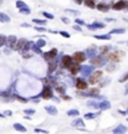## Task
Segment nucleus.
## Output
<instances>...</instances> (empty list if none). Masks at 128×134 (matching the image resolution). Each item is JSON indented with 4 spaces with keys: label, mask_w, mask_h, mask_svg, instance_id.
<instances>
[{
    "label": "nucleus",
    "mask_w": 128,
    "mask_h": 134,
    "mask_svg": "<svg viewBox=\"0 0 128 134\" xmlns=\"http://www.w3.org/2000/svg\"><path fill=\"white\" fill-rule=\"evenodd\" d=\"M35 29H36L37 31H42V32H44V31H46L45 26H37V27H35Z\"/></svg>",
    "instance_id": "nucleus-48"
},
{
    "label": "nucleus",
    "mask_w": 128,
    "mask_h": 134,
    "mask_svg": "<svg viewBox=\"0 0 128 134\" xmlns=\"http://www.w3.org/2000/svg\"><path fill=\"white\" fill-rule=\"evenodd\" d=\"M24 113H25V115H34V114H35V109H32V108H28V109L24 110Z\"/></svg>",
    "instance_id": "nucleus-37"
},
{
    "label": "nucleus",
    "mask_w": 128,
    "mask_h": 134,
    "mask_svg": "<svg viewBox=\"0 0 128 134\" xmlns=\"http://www.w3.org/2000/svg\"><path fill=\"white\" fill-rule=\"evenodd\" d=\"M32 23H35V24L39 25V26H45V25L47 24V21H46L45 19H32Z\"/></svg>",
    "instance_id": "nucleus-25"
},
{
    "label": "nucleus",
    "mask_w": 128,
    "mask_h": 134,
    "mask_svg": "<svg viewBox=\"0 0 128 134\" xmlns=\"http://www.w3.org/2000/svg\"><path fill=\"white\" fill-rule=\"evenodd\" d=\"M68 71H70V73H71V75H76V73L81 72V63L73 62V63L71 65V67L68 68Z\"/></svg>",
    "instance_id": "nucleus-13"
},
{
    "label": "nucleus",
    "mask_w": 128,
    "mask_h": 134,
    "mask_svg": "<svg viewBox=\"0 0 128 134\" xmlns=\"http://www.w3.org/2000/svg\"><path fill=\"white\" fill-rule=\"evenodd\" d=\"M83 1H85V0H75V3H76V4H82Z\"/></svg>",
    "instance_id": "nucleus-55"
},
{
    "label": "nucleus",
    "mask_w": 128,
    "mask_h": 134,
    "mask_svg": "<svg viewBox=\"0 0 128 134\" xmlns=\"http://www.w3.org/2000/svg\"><path fill=\"white\" fill-rule=\"evenodd\" d=\"M124 94H128V88H126V92H124Z\"/></svg>",
    "instance_id": "nucleus-59"
},
{
    "label": "nucleus",
    "mask_w": 128,
    "mask_h": 134,
    "mask_svg": "<svg viewBox=\"0 0 128 134\" xmlns=\"http://www.w3.org/2000/svg\"><path fill=\"white\" fill-rule=\"evenodd\" d=\"M87 107H91V108L97 109V108L99 107V103H97V102H95V101H90V102H87Z\"/></svg>",
    "instance_id": "nucleus-32"
},
{
    "label": "nucleus",
    "mask_w": 128,
    "mask_h": 134,
    "mask_svg": "<svg viewBox=\"0 0 128 134\" xmlns=\"http://www.w3.org/2000/svg\"><path fill=\"white\" fill-rule=\"evenodd\" d=\"M45 110L50 114V115H56L57 114V108L55 106H46L45 107Z\"/></svg>",
    "instance_id": "nucleus-20"
},
{
    "label": "nucleus",
    "mask_w": 128,
    "mask_h": 134,
    "mask_svg": "<svg viewBox=\"0 0 128 134\" xmlns=\"http://www.w3.org/2000/svg\"><path fill=\"white\" fill-rule=\"evenodd\" d=\"M106 20H107V21H116V19H112V18H107Z\"/></svg>",
    "instance_id": "nucleus-56"
},
{
    "label": "nucleus",
    "mask_w": 128,
    "mask_h": 134,
    "mask_svg": "<svg viewBox=\"0 0 128 134\" xmlns=\"http://www.w3.org/2000/svg\"><path fill=\"white\" fill-rule=\"evenodd\" d=\"M77 25H80V26H83L85 25V21L82 20V19H76V21H75Z\"/></svg>",
    "instance_id": "nucleus-46"
},
{
    "label": "nucleus",
    "mask_w": 128,
    "mask_h": 134,
    "mask_svg": "<svg viewBox=\"0 0 128 134\" xmlns=\"http://www.w3.org/2000/svg\"><path fill=\"white\" fill-rule=\"evenodd\" d=\"M34 132H35V133H42V134H49V133H50L49 130H45V129H40V128H36Z\"/></svg>",
    "instance_id": "nucleus-43"
},
{
    "label": "nucleus",
    "mask_w": 128,
    "mask_h": 134,
    "mask_svg": "<svg viewBox=\"0 0 128 134\" xmlns=\"http://www.w3.org/2000/svg\"><path fill=\"white\" fill-rule=\"evenodd\" d=\"M16 6H18V9H21V8H25V6H28L23 0H18L16 1Z\"/></svg>",
    "instance_id": "nucleus-40"
},
{
    "label": "nucleus",
    "mask_w": 128,
    "mask_h": 134,
    "mask_svg": "<svg viewBox=\"0 0 128 134\" xmlns=\"http://www.w3.org/2000/svg\"><path fill=\"white\" fill-rule=\"evenodd\" d=\"M41 14H42V15H44L46 19H49V20H54V18H55L52 14H50V13H46V11H42Z\"/></svg>",
    "instance_id": "nucleus-38"
},
{
    "label": "nucleus",
    "mask_w": 128,
    "mask_h": 134,
    "mask_svg": "<svg viewBox=\"0 0 128 134\" xmlns=\"http://www.w3.org/2000/svg\"><path fill=\"white\" fill-rule=\"evenodd\" d=\"M109 108H111V103H109L108 101L103 99L102 102H99V107H98V109H101V110H107V109H109Z\"/></svg>",
    "instance_id": "nucleus-19"
},
{
    "label": "nucleus",
    "mask_w": 128,
    "mask_h": 134,
    "mask_svg": "<svg viewBox=\"0 0 128 134\" xmlns=\"http://www.w3.org/2000/svg\"><path fill=\"white\" fill-rule=\"evenodd\" d=\"M127 122H128V119H127Z\"/></svg>",
    "instance_id": "nucleus-63"
},
{
    "label": "nucleus",
    "mask_w": 128,
    "mask_h": 134,
    "mask_svg": "<svg viewBox=\"0 0 128 134\" xmlns=\"http://www.w3.org/2000/svg\"><path fill=\"white\" fill-rule=\"evenodd\" d=\"M124 32H126V29H123V27H122V29H113V30H111V32H109V34H111V35H112V34L119 35V34H124Z\"/></svg>",
    "instance_id": "nucleus-30"
},
{
    "label": "nucleus",
    "mask_w": 128,
    "mask_h": 134,
    "mask_svg": "<svg viewBox=\"0 0 128 134\" xmlns=\"http://www.w3.org/2000/svg\"><path fill=\"white\" fill-rule=\"evenodd\" d=\"M57 49H51L50 51H47V52H44L42 54V56H44V58L47 61V62H50V61H54L55 58H56V56H57Z\"/></svg>",
    "instance_id": "nucleus-8"
},
{
    "label": "nucleus",
    "mask_w": 128,
    "mask_h": 134,
    "mask_svg": "<svg viewBox=\"0 0 128 134\" xmlns=\"http://www.w3.org/2000/svg\"><path fill=\"white\" fill-rule=\"evenodd\" d=\"M31 51H32V52H35V54H37V55H42L41 47H39L36 44H32V45H31Z\"/></svg>",
    "instance_id": "nucleus-26"
},
{
    "label": "nucleus",
    "mask_w": 128,
    "mask_h": 134,
    "mask_svg": "<svg viewBox=\"0 0 128 134\" xmlns=\"http://www.w3.org/2000/svg\"><path fill=\"white\" fill-rule=\"evenodd\" d=\"M26 44H28V40H26V39H20V40H18V42H16V45H15V50L21 51V50L25 47Z\"/></svg>",
    "instance_id": "nucleus-17"
},
{
    "label": "nucleus",
    "mask_w": 128,
    "mask_h": 134,
    "mask_svg": "<svg viewBox=\"0 0 128 134\" xmlns=\"http://www.w3.org/2000/svg\"><path fill=\"white\" fill-rule=\"evenodd\" d=\"M1 3H3V0H0V4H1Z\"/></svg>",
    "instance_id": "nucleus-60"
},
{
    "label": "nucleus",
    "mask_w": 128,
    "mask_h": 134,
    "mask_svg": "<svg viewBox=\"0 0 128 134\" xmlns=\"http://www.w3.org/2000/svg\"><path fill=\"white\" fill-rule=\"evenodd\" d=\"M61 21H62L64 24H70V19H68V18H65V16L61 18Z\"/></svg>",
    "instance_id": "nucleus-47"
},
{
    "label": "nucleus",
    "mask_w": 128,
    "mask_h": 134,
    "mask_svg": "<svg viewBox=\"0 0 128 134\" xmlns=\"http://www.w3.org/2000/svg\"><path fill=\"white\" fill-rule=\"evenodd\" d=\"M5 115H11L13 113H11V110H5V113H4Z\"/></svg>",
    "instance_id": "nucleus-54"
},
{
    "label": "nucleus",
    "mask_w": 128,
    "mask_h": 134,
    "mask_svg": "<svg viewBox=\"0 0 128 134\" xmlns=\"http://www.w3.org/2000/svg\"><path fill=\"white\" fill-rule=\"evenodd\" d=\"M85 52H86V55H87V57H88L90 60L97 56V52H96V50H95V46H93V47H90V49H88L87 51H85Z\"/></svg>",
    "instance_id": "nucleus-21"
},
{
    "label": "nucleus",
    "mask_w": 128,
    "mask_h": 134,
    "mask_svg": "<svg viewBox=\"0 0 128 134\" xmlns=\"http://www.w3.org/2000/svg\"><path fill=\"white\" fill-rule=\"evenodd\" d=\"M72 58H73L75 62H77V63H82V62H85V60L87 58V55H86V52L77 51V52H75V54L72 55Z\"/></svg>",
    "instance_id": "nucleus-9"
},
{
    "label": "nucleus",
    "mask_w": 128,
    "mask_h": 134,
    "mask_svg": "<svg viewBox=\"0 0 128 134\" xmlns=\"http://www.w3.org/2000/svg\"><path fill=\"white\" fill-rule=\"evenodd\" d=\"M59 34L61 35V36H64V37H66V39H70V34L67 32V31H59Z\"/></svg>",
    "instance_id": "nucleus-45"
},
{
    "label": "nucleus",
    "mask_w": 128,
    "mask_h": 134,
    "mask_svg": "<svg viewBox=\"0 0 128 134\" xmlns=\"http://www.w3.org/2000/svg\"><path fill=\"white\" fill-rule=\"evenodd\" d=\"M73 62L75 61H73L72 56H68V55H62L61 56V67L62 68H67L68 70Z\"/></svg>",
    "instance_id": "nucleus-5"
},
{
    "label": "nucleus",
    "mask_w": 128,
    "mask_h": 134,
    "mask_svg": "<svg viewBox=\"0 0 128 134\" xmlns=\"http://www.w3.org/2000/svg\"><path fill=\"white\" fill-rule=\"evenodd\" d=\"M78 114H80V112L77 109H70L67 112V115H70V117H77Z\"/></svg>",
    "instance_id": "nucleus-33"
},
{
    "label": "nucleus",
    "mask_w": 128,
    "mask_h": 134,
    "mask_svg": "<svg viewBox=\"0 0 128 134\" xmlns=\"http://www.w3.org/2000/svg\"><path fill=\"white\" fill-rule=\"evenodd\" d=\"M98 92L99 91L97 88H93V89H91L88 92H78V94L83 96V97H92V98H97V99H103V97H101Z\"/></svg>",
    "instance_id": "nucleus-7"
},
{
    "label": "nucleus",
    "mask_w": 128,
    "mask_h": 134,
    "mask_svg": "<svg viewBox=\"0 0 128 134\" xmlns=\"http://www.w3.org/2000/svg\"><path fill=\"white\" fill-rule=\"evenodd\" d=\"M127 127L126 125H123V124H119V125H117L114 129H113V134H124V133H127Z\"/></svg>",
    "instance_id": "nucleus-16"
},
{
    "label": "nucleus",
    "mask_w": 128,
    "mask_h": 134,
    "mask_svg": "<svg viewBox=\"0 0 128 134\" xmlns=\"http://www.w3.org/2000/svg\"><path fill=\"white\" fill-rule=\"evenodd\" d=\"M6 42H8V36H5V35H0V47L5 46Z\"/></svg>",
    "instance_id": "nucleus-29"
},
{
    "label": "nucleus",
    "mask_w": 128,
    "mask_h": 134,
    "mask_svg": "<svg viewBox=\"0 0 128 134\" xmlns=\"http://www.w3.org/2000/svg\"><path fill=\"white\" fill-rule=\"evenodd\" d=\"M72 127H78L80 129H83V128H85V122H83L81 118H78V119H76L75 122H72Z\"/></svg>",
    "instance_id": "nucleus-22"
},
{
    "label": "nucleus",
    "mask_w": 128,
    "mask_h": 134,
    "mask_svg": "<svg viewBox=\"0 0 128 134\" xmlns=\"http://www.w3.org/2000/svg\"><path fill=\"white\" fill-rule=\"evenodd\" d=\"M83 4H85L87 8H91V9H95V8L97 6V5L95 4V0H85Z\"/></svg>",
    "instance_id": "nucleus-27"
},
{
    "label": "nucleus",
    "mask_w": 128,
    "mask_h": 134,
    "mask_svg": "<svg viewBox=\"0 0 128 134\" xmlns=\"http://www.w3.org/2000/svg\"><path fill=\"white\" fill-rule=\"evenodd\" d=\"M62 99H65V101H70V99H71V97H68V96L64 94V96H62Z\"/></svg>",
    "instance_id": "nucleus-53"
},
{
    "label": "nucleus",
    "mask_w": 128,
    "mask_h": 134,
    "mask_svg": "<svg viewBox=\"0 0 128 134\" xmlns=\"http://www.w3.org/2000/svg\"><path fill=\"white\" fill-rule=\"evenodd\" d=\"M57 66H59V62H57L56 60H54V61H50V62H49V68H47V73H49V75L54 73V72L56 71Z\"/></svg>",
    "instance_id": "nucleus-15"
},
{
    "label": "nucleus",
    "mask_w": 128,
    "mask_h": 134,
    "mask_svg": "<svg viewBox=\"0 0 128 134\" xmlns=\"http://www.w3.org/2000/svg\"><path fill=\"white\" fill-rule=\"evenodd\" d=\"M75 84H76V88L78 89V91H83V89H87V87H88V82L83 78V77H81V78H77L76 80V82H75Z\"/></svg>",
    "instance_id": "nucleus-10"
},
{
    "label": "nucleus",
    "mask_w": 128,
    "mask_h": 134,
    "mask_svg": "<svg viewBox=\"0 0 128 134\" xmlns=\"http://www.w3.org/2000/svg\"><path fill=\"white\" fill-rule=\"evenodd\" d=\"M0 23H10V16L5 13H0Z\"/></svg>",
    "instance_id": "nucleus-24"
},
{
    "label": "nucleus",
    "mask_w": 128,
    "mask_h": 134,
    "mask_svg": "<svg viewBox=\"0 0 128 134\" xmlns=\"http://www.w3.org/2000/svg\"><path fill=\"white\" fill-rule=\"evenodd\" d=\"M0 96H1V93H0Z\"/></svg>",
    "instance_id": "nucleus-62"
},
{
    "label": "nucleus",
    "mask_w": 128,
    "mask_h": 134,
    "mask_svg": "<svg viewBox=\"0 0 128 134\" xmlns=\"http://www.w3.org/2000/svg\"><path fill=\"white\" fill-rule=\"evenodd\" d=\"M96 8H97V10H99V11H102V13H106V11L109 10L111 5H108V4H106V3H98Z\"/></svg>",
    "instance_id": "nucleus-18"
},
{
    "label": "nucleus",
    "mask_w": 128,
    "mask_h": 134,
    "mask_svg": "<svg viewBox=\"0 0 128 134\" xmlns=\"http://www.w3.org/2000/svg\"><path fill=\"white\" fill-rule=\"evenodd\" d=\"M127 80H128V72H126V73H124V75H123V76H122V77L119 78V81H118V82L123 83V82H126Z\"/></svg>",
    "instance_id": "nucleus-41"
},
{
    "label": "nucleus",
    "mask_w": 128,
    "mask_h": 134,
    "mask_svg": "<svg viewBox=\"0 0 128 134\" xmlns=\"http://www.w3.org/2000/svg\"><path fill=\"white\" fill-rule=\"evenodd\" d=\"M107 63V60L103 57V55H97L96 57L91 58V65H93L95 67H102Z\"/></svg>",
    "instance_id": "nucleus-2"
},
{
    "label": "nucleus",
    "mask_w": 128,
    "mask_h": 134,
    "mask_svg": "<svg viewBox=\"0 0 128 134\" xmlns=\"http://www.w3.org/2000/svg\"><path fill=\"white\" fill-rule=\"evenodd\" d=\"M98 115V113H86L85 114V119H93Z\"/></svg>",
    "instance_id": "nucleus-35"
},
{
    "label": "nucleus",
    "mask_w": 128,
    "mask_h": 134,
    "mask_svg": "<svg viewBox=\"0 0 128 134\" xmlns=\"http://www.w3.org/2000/svg\"><path fill=\"white\" fill-rule=\"evenodd\" d=\"M116 68V66L114 65H108V67H107V70L108 71H112V70H114Z\"/></svg>",
    "instance_id": "nucleus-50"
},
{
    "label": "nucleus",
    "mask_w": 128,
    "mask_h": 134,
    "mask_svg": "<svg viewBox=\"0 0 128 134\" xmlns=\"http://www.w3.org/2000/svg\"><path fill=\"white\" fill-rule=\"evenodd\" d=\"M55 91H56L59 94H61V96H64V94L66 93L65 87H61V86H56V87H55Z\"/></svg>",
    "instance_id": "nucleus-31"
},
{
    "label": "nucleus",
    "mask_w": 128,
    "mask_h": 134,
    "mask_svg": "<svg viewBox=\"0 0 128 134\" xmlns=\"http://www.w3.org/2000/svg\"><path fill=\"white\" fill-rule=\"evenodd\" d=\"M14 129L15 130H18V132H21V133H26V127H24L23 124H20V123H15L14 124Z\"/></svg>",
    "instance_id": "nucleus-23"
},
{
    "label": "nucleus",
    "mask_w": 128,
    "mask_h": 134,
    "mask_svg": "<svg viewBox=\"0 0 128 134\" xmlns=\"http://www.w3.org/2000/svg\"><path fill=\"white\" fill-rule=\"evenodd\" d=\"M109 50H111V47H109V46H102V47L99 49L101 55H106V54H108V52H109Z\"/></svg>",
    "instance_id": "nucleus-34"
},
{
    "label": "nucleus",
    "mask_w": 128,
    "mask_h": 134,
    "mask_svg": "<svg viewBox=\"0 0 128 134\" xmlns=\"http://www.w3.org/2000/svg\"><path fill=\"white\" fill-rule=\"evenodd\" d=\"M118 113L122 114V115H126L127 114V110H122V109H118Z\"/></svg>",
    "instance_id": "nucleus-51"
},
{
    "label": "nucleus",
    "mask_w": 128,
    "mask_h": 134,
    "mask_svg": "<svg viewBox=\"0 0 128 134\" xmlns=\"http://www.w3.org/2000/svg\"><path fill=\"white\" fill-rule=\"evenodd\" d=\"M5 54H6V55L10 54V47H9V49H5Z\"/></svg>",
    "instance_id": "nucleus-57"
},
{
    "label": "nucleus",
    "mask_w": 128,
    "mask_h": 134,
    "mask_svg": "<svg viewBox=\"0 0 128 134\" xmlns=\"http://www.w3.org/2000/svg\"><path fill=\"white\" fill-rule=\"evenodd\" d=\"M20 10V13L21 14H25V15H29L31 11H30V8L29 6H25V8H21V9H19Z\"/></svg>",
    "instance_id": "nucleus-36"
},
{
    "label": "nucleus",
    "mask_w": 128,
    "mask_h": 134,
    "mask_svg": "<svg viewBox=\"0 0 128 134\" xmlns=\"http://www.w3.org/2000/svg\"><path fill=\"white\" fill-rule=\"evenodd\" d=\"M73 29H75L76 31H82V27H81L80 25H75V26H73Z\"/></svg>",
    "instance_id": "nucleus-49"
},
{
    "label": "nucleus",
    "mask_w": 128,
    "mask_h": 134,
    "mask_svg": "<svg viewBox=\"0 0 128 134\" xmlns=\"http://www.w3.org/2000/svg\"><path fill=\"white\" fill-rule=\"evenodd\" d=\"M16 42H18V37H16V36H14V35L8 36V42H6V45H8L10 49H15Z\"/></svg>",
    "instance_id": "nucleus-14"
},
{
    "label": "nucleus",
    "mask_w": 128,
    "mask_h": 134,
    "mask_svg": "<svg viewBox=\"0 0 128 134\" xmlns=\"http://www.w3.org/2000/svg\"><path fill=\"white\" fill-rule=\"evenodd\" d=\"M106 27V24H102V23H92V24H88L87 25V29L88 30H97V29H104Z\"/></svg>",
    "instance_id": "nucleus-12"
},
{
    "label": "nucleus",
    "mask_w": 128,
    "mask_h": 134,
    "mask_svg": "<svg viewBox=\"0 0 128 134\" xmlns=\"http://www.w3.org/2000/svg\"><path fill=\"white\" fill-rule=\"evenodd\" d=\"M37 97H40V98H44V99H50V98H52V97H54L52 88H51L50 86H47V84H46V86L42 88L41 93H39V94H37Z\"/></svg>",
    "instance_id": "nucleus-1"
},
{
    "label": "nucleus",
    "mask_w": 128,
    "mask_h": 134,
    "mask_svg": "<svg viewBox=\"0 0 128 134\" xmlns=\"http://www.w3.org/2000/svg\"><path fill=\"white\" fill-rule=\"evenodd\" d=\"M95 37L97 40H111V34H107V35H95Z\"/></svg>",
    "instance_id": "nucleus-28"
},
{
    "label": "nucleus",
    "mask_w": 128,
    "mask_h": 134,
    "mask_svg": "<svg viewBox=\"0 0 128 134\" xmlns=\"http://www.w3.org/2000/svg\"><path fill=\"white\" fill-rule=\"evenodd\" d=\"M16 99H19L21 103H28V102H29L28 98H25V97H20V96H18V94H16Z\"/></svg>",
    "instance_id": "nucleus-42"
},
{
    "label": "nucleus",
    "mask_w": 128,
    "mask_h": 134,
    "mask_svg": "<svg viewBox=\"0 0 128 134\" xmlns=\"http://www.w3.org/2000/svg\"><path fill=\"white\" fill-rule=\"evenodd\" d=\"M127 5H128L127 0H118L117 3H114L112 5V8L114 10H124V9H127Z\"/></svg>",
    "instance_id": "nucleus-11"
},
{
    "label": "nucleus",
    "mask_w": 128,
    "mask_h": 134,
    "mask_svg": "<svg viewBox=\"0 0 128 134\" xmlns=\"http://www.w3.org/2000/svg\"><path fill=\"white\" fill-rule=\"evenodd\" d=\"M46 41L44 40V39H40V40H37V42H36V45L39 46V47H44V46H46Z\"/></svg>",
    "instance_id": "nucleus-39"
},
{
    "label": "nucleus",
    "mask_w": 128,
    "mask_h": 134,
    "mask_svg": "<svg viewBox=\"0 0 128 134\" xmlns=\"http://www.w3.org/2000/svg\"><path fill=\"white\" fill-rule=\"evenodd\" d=\"M127 114H128V108H127Z\"/></svg>",
    "instance_id": "nucleus-61"
},
{
    "label": "nucleus",
    "mask_w": 128,
    "mask_h": 134,
    "mask_svg": "<svg viewBox=\"0 0 128 134\" xmlns=\"http://www.w3.org/2000/svg\"><path fill=\"white\" fill-rule=\"evenodd\" d=\"M123 56H124V54H123V52H119V51H116V52H109V54H108L107 60H108V61H111L112 63H117V62H119V60H121Z\"/></svg>",
    "instance_id": "nucleus-6"
},
{
    "label": "nucleus",
    "mask_w": 128,
    "mask_h": 134,
    "mask_svg": "<svg viewBox=\"0 0 128 134\" xmlns=\"http://www.w3.org/2000/svg\"><path fill=\"white\" fill-rule=\"evenodd\" d=\"M4 117H5V114H4V113H0V118H4Z\"/></svg>",
    "instance_id": "nucleus-58"
},
{
    "label": "nucleus",
    "mask_w": 128,
    "mask_h": 134,
    "mask_svg": "<svg viewBox=\"0 0 128 134\" xmlns=\"http://www.w3.org/2000/svg\"><path fill=\"white\" fill-rule=\"evenodd\" d=\"M102 76H103V72L102 71H93V73L88 77V83L90 84H96V83H98L99 82V80L102 78Z\"/></svg>",
    "instance_id": "nucleus-4"
},
{
    "label": "nucleus",
    "mask_w": 128,
    "mask_h": 134,
    "mask_svg": "<svg viewBox=\"0 0 128 134\" xmlns=\"http://www.w3.org/2000/svg\"><path fill=\"white\" fill-rule=\"evenodd\" d=\"M65 11H66V13H68V14H72V15H78V14H80L77 10H72V9H66Z\"/></svg>",
    "instance_id": "nucleus-44"
},
{
    "label": "nucleus",
    "mask_w": 128,
    "mask_h": 134,
    "mask_svg": "<svg viewBox=\"0 0 128 134\" xmlns=\"http://www.w3.org/2000/svg\"><path fill=\"white\" fill-rule=\"evenodd\" d=\"M23 57L24 58H29V57H31V54H23Z\"/></svg>",
    "instance_id": "nucleus-52"
},
{
    "label": "nucleus",
    "mask_w": 128,
    "mask_h": 134,
    "mask_svg": "<svg viewBox=\"0 0 128 134\" xmlns=\"http://www.w3.org/2000/svg\"><path fill=\"white\" fill-rule=\"evenodd\" d=\"M95 71V66L93 65H82L81 66V73L83 78H88Z\"/></svg>",
    "instance_id": "nucleus-3"
}]
</instances>
